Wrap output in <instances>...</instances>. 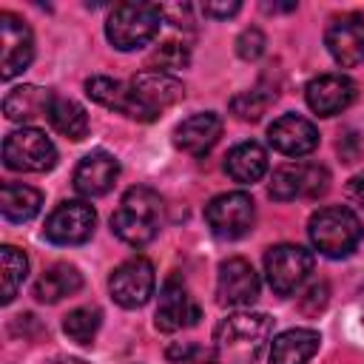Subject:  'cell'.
<instances>
[{"mask_svg": "<svg viewBox=\"0 0 364 364\" xmlns=\"http://www.w3.org/2000/svg\"><path fill=\"white\" fill-rule=\"evenodd\" d=\"M85 94L102 105V108H111V111H119L125 117L134 114V105H131V91H128V82H119V80H111V77H88L85 80Z\"/></svg>", "mask_w": 364, "mask_h": 364, "instance_id": "cell-26", "label": "cell"}, {"mask_svg": "<svg viewBox=\"0 0 364 364\" xmlns=\"http://www.w3.org/2000/svg\"><path fill=\"white\" fill-rule=\"evenodd\" d=\"M117 176H119V162L105 151H94V154H85L77 162L74 188H77V193H82L88 199L91 196H102V193H108L114 188Z\"/></svg>", "mask_w": 364, "mask_h": 364, "instance_id": "cell-19", "label": "cell"}, {"mask_svg": "<svg viewBox=\"0 0 364 364\" xmlns=\"http://www.w3.org/2000/svg\"><path fill=\"white\" fill-rule=\"evenodd\" d=\"M191 63V51L185 43H176V40H168L162 46H156V51L151 54V65H156V71H176V68H185Z\"/></svg>", "mask_w": 364, "mask_h": 364, "instance_id": "cell-30", "label": "cell"}, {"mask_svg": "<svg viewBox=\"0 0 364 364\" xmlns=\"http://www.w3.org/2000/svg\"><path fill=\"white\" fill-rule=\"evenodd\" d=\"M242 9V3H236V0H230V3H205L202 6V11L208 14V17H233L236 11Z\"/></svg>", "mask_w": 364, "mask_h": 364, "instance_id": "cell-35", "label": "cell"}, {"mask_svg": "<svg viewBox=\"0 0 364 364\" xmlns=\"http://www.w3.org/2000/svg\"><path fill=\"white\" fill-rule=\"evenodd\" d=\"M0 46H3V60H0V77L9 82L17 74H23L31 60H34V37L31 28L11 11H0Z\"/></svg>", "mask_w": 364, "mask_h": 364, "instance_id": "cell-13", "label": "cell"}, {"mask_svg": "<svg viewBox=\"0 0 364 364\" xmlns=\"http://www.w3.org/2000/svg\"><path fill=\"white\" fill-rule=\"evenodd\" d=\"M154 287H156V273H154V264L145 259V256H134V259H125L119 267H114V273L108 276V290H111V299L125 307V310H136L142 307L151 296H154Z\"/></svg>", "mask_w": 364, "mask_h": 364, "instance_id": "cell-10", "label": "cell"}, {"mask_svg": "<svg viewBox=\"0 0 364 364\" xmlns=\"http://www.w3.org/2000/svg\"><path fill=\"white\" fill-rule=\"evenodd\" d=\"M324 46L330 57L341 68H355L364 63V17L361 14H341L327 26Z\"/></svg>", "mask_w": 364, "mask_h": 364, "instance_id": "cell-16", "label": "cell"}, {"mask_svg": "<svg viewBox=\"0 0 364 364\" xmlns=\"http://www.w3.org/2000/svg\"><path fill=\"white\" fill-rule=\"evenodd\" d=\"M347 196H350V202H355L358 208H364V173H355L347 182Z\"/></svg>", "mask_w": 364, "mask_h": 364, "instance_id": "cell-36", "label": "cell"}, {"mask_svg": "<svg viewBox=\"0 0 364 364\" xmlns=\"http://www.w3.org/2000/svg\"><path fill=\"white\" fill-rule=\"evenodd\" d=\"M273 333L267 313H233L213 330V364H256Z\"/></svg>", "mask_w": 364, "mask_h": 364, "instance_id": "cell-1", "label": "cell"}, {"mask_svg": "<svg viewBox=\"0 0 364 364\" xmlns=\"http://www.w3.org/2000/svg\"><path fill=\"white\" fill-rule=\"evenodd\" d=\"M327 284L324 282H318V284H313L301 299H299V307L307 313V316H316L318 310H324V304H327Z\"/></svg>", "mask_w": 364, "mask_h": 364, "instance_id": "cell-33", "label": "cell"}, {"mask_svg": "<svg viewBox=\"0 0 364 364\" xmlns=\"http://www.w3.org/2000/svg\"><path fill=\"white\" fill-rule=\"evenodd\" d=\"M82 287V273L74 264H51L48 270H43V276L34 282V299L43 304H57L60 299L77 293Z\"/></svg>", "mask_w": 364, "mask_h": 364, "instance_id": "cell-23", "label": "cell"}, {"mask_svg": "<svg viewBox=\"0 0 364 364\" xmlns=\"http://www.w3.org/2000/svg\"><path fill=\"white\" fill-rule=\"evenodd\" d=\"M330 188V171L318 162H287L270 176V196L276 202L318 199Z\"/></svg>", "mask_w": 364, "mask_h": 364, "instance_id": "cell-7", "label": "cell"}, {"mask_svg": "<svg viewBox=\"0 0 364 364\" xmlns=\"http://www.w3.org/2000/svg\"><path fill=\"white\" fill-rule=\"evenodd\" d=\"M94 225H97L94 208L88 202L68 199V202H60L48 213L43 233L51 245H82V242L91 239Z\"/></svg>", "mask_w": 364, "mask_h": 364, "instance_id": "cell-11", "label": "cell"}, {"mask_svg": "<svg viewBox=\"0 0 364 364\" xmlns=\"http://www.w3.org/2000/svg\"><path fill=\"white\" fill-rule=\"evenodd\" d=\"M162 26V9L154 3L125 0L117 3L105 20V37L119 51H136L148 46Z\"/></svg>", "mask_w": 364, "mask_h": 364, "instance_id": "cell-4", "label": "cell"}, {"mask_svg": "<svg viewBox=\"0 0 364 364\" xmlns=\"http://www.w3.org/2000/svg\"><path fill=\"white\" fill-rule=\"evenodd\" d=\"M264 273L273 293L290 296L313 273V253L301 245H276L264 253Z\"/></svg>", "mask_w": 364, "mask_h": 364, "instance_id": "cell-9", "label": "cell"}, {"mask_svg": "<svg viewBox=\"0 0 364 364\" xmlns=\"http://www.w3.org/2000/svg\"><path fill=\"white\" fill-rule=\"evenodd\" d=\"M253 219H256V208L245 191L219 193L205 205V222L210 233L219 239H242L245 233H250Z\"/></svg>", "mask_w": 364, "mask_h": 364, "instance_id": "cell-8", "label": "cell"}, {"mask_svg": "<svg viewBox=\"0 0 364 364\" xmlns=\"http://www.w3.org/2000/svg\"><path fill=\"white\" fill-rule=\"evenodd\" d=\"M199 321V307L191 299L185 282H179V276L165 279L162 290H159V304H156V316L154 324L162 333H176L182 327H193Z\"/></svg>", "mask_w": 364, "mask_h": 364, "instance_id": "cell-14", "label": "cell"}, {"mask_svg": "<svg viewBox=\"0 0 364 364\" xmlns=\"http://www.w3.org/2000/svg\"><path fill=\"white\" fill-rule=\"evenodd\" d=\"M162 222V199L145 185H134L122 193L119 208L111 213V230L131 247H142L156 239Z\"/></svg>", "mask_w": 364, "mask_h": 364, "instance_id": "cell-2", "label": "cell"}, {"mask_svg": "<svg viewBox=\"0 0 364 364\" xmlns=\"http://www.w3.org/2000/svg\"><path fill=\"white\" fill-rule=\"evenodd\" d=\"M225 171L239 185H253L267 173V151L259 142H239L228 151Z\"/></svg>", "mask_w": 364, "mask_h": 364, "instance_id": "cell-22", "label": "cell"}, {"mask_svg": "<svg viewBox=\"0 0 364 364\" xmlns=\"http://www.w3.org/2000/svg\"><path fill=\"white\" fill-rule=\"evenodd\" d=\"M102 324V313L97 307H74L65 318H63V330L71 341L77 344H91L97 330Z\"/></svg>", "mask_w": 364, "mask_h": 364, "instance_id": "cell-28", "label": "cell"}, {"mask_svg": "<svg viewBox=\"0 0 364 364\" xmlns=\"http://www.w3.org/2000/svg\"><path fill=\"white\" fill-rule=\"evenodd\" d=\"M267 142L284 156H307L318 148V128L299 114H284L267 128Z\"/></svg>", "mask_w": 364, "mask_h": 364, "instance_id": "cell-17", "label": "cell"}, {"mask_svg": "<svg viewBox=\"0 0 364 364\" xmlns=\"http://www.w3.org/2000/svg\"><path fill=\"white\" fill-rule=\"evenodd\" d=\"M128 91L134 105L131 119H139V122H154L162 111L173 108L185 97V85L173 74H165L156 68H145L134 74L128 80Z\"/></svg>", "mask_w": 364, "mask_h": 364, "instance_id": "cell-5", "label": "cell"}, {"mask_svg": "<svg viewBox=\"0 0 364 364\" xmlns=\"http://www.w3.org/2000/svg\"><path fill=\"white\" fill-rule=\"evenodd\" d=\"M159 9H162V17H168L173 26L191 28L193 20H191V6H188V3H185V6H159Z\"/></svg>", "mask_w": 364, "mask_h": 364, "instance_id": "cell-34", "label": "cell"}, {"mask_svg": "<svg viewBox=\"0 0 364 364\" xmlns=\"http://www.w3.org/2000/svg\"><path fill=\"white\" fill-rule=\"evenodd\" d=\"M165 355L176 364H213V350H202L193 341H173Z\"/></svg>", "mask_w": 364, "mask_h": 364, "instance_id": "cell-31", "label": "cell"}, {"mask_svg": "<svg viewBox=\"0 0 364 364\" xmlns=\"http://www.w3.org/2000/svg\"><path fill=\"white\" fill-rule=\"evenodd\" d=\"M43 208V193L31 185L23 182H6L0 188V213L6 222H28L40 213Z\"/></svg>", "mask_w": 364, "mask_h": 364, "instance_id": "cell-24", "label": "cell"}, {"mask_svg": "<svg viewBox=\"0 0 364 364\" xmlns=\"http://www.w3.org/2000/svg\"><path fill=\"white\" fill-rule=\"evenodd\" d=\"M0 259H3V293H0V301L3 304H11L26 273H28V259L23 250H17L14 245H3L0 247Z\"/></svg>", "mask_w": 364, "mask_h": 364, "instance_id": "cell-27", "label": "cell"}, {"mask_svg": "<svg viewBox=\"0 0 364 364\" xmlns=\"http://www.w3.org/2000/svg\"><path fill=\"white\" fill-rule=\"evenodd\" d=\"M264 46H267V40H264L262 28H256V26L245 28V31L236 37V54H239L242 60H259L262 51H264Z\"/></svg>", "mask_w": 364, "mask_h": 364, "instance_id": "cell-32", "label": "cell"}, {"mask_svg": "<svg viewBox=\"0 0 364 364\" xmlns=\"http://www.w3.org/2000/svg\"><path fill=\"white\" fill-rule=\"evenodd\" d=\"M321 336L310 327H293L273 338L270 344V364H307L318 353Z\"/></svg>", "mask_w": 364, "mask_h": 364, "instance_id": "cell-20", "label": "cell"}, {"mask_svg": "<svg viewBox=\"0 0 364 364\" xmlns=\"http://www.w3.org/2000/svg\"><path fill=\"white\" fill-rule=\"evenodd\" d=\"M259 273L247 259H225L216 273V301L222 307H250L259 299Z\"/></svg>", "mask_w": 364, "mask_h": 364, "instance_id": "cell-12", "label": "cell"}, {"mask_svg": "<svg viewBox=\"0 0 364 364\" xmlns=\"http://www.w3.org/2000/svg\"><path fill=\"white\" fill-rule=\"evenodd\" d=\"M3 162L11 171L46 173L57 165V148L40 128H17L3 139Z\"/></svg>", "mask_w": 364, "mask_h": 364, "instance_id": "cell-6", "label": "cell"}, {"mask_svg": "<svg viewBox=\"0 0 364 364\" xmlns=\"http://www.w3.org/2000/svg\"><path fill=\"white\" fill-rule=\"evenodd\" d=\"M273 97H276V94H264V91H259V88L242 91V94H236V97L230 100V111H233L239 119H245V122H256V119L267 111V105L273 102Z\"/></svg>", "mask_w": 364, "mask_h": 364, "instance_id": "cell-29", "label": "cell"}, {"mask_svg": "<svg viewBox=\"0 0 364 364\" xmlns=\"http://www.w3.org/2000/svg\"><path fill=\"white\" fill-rule=\"evenodd\" d=\"M355 94H358L355 82L344 74H318L304 88V100L310 111H316L318 117H336L347 111L355 102Z\"/></svg>", "mask_w": 364, "mask_h": 364, "instance_id": "cell-15", "label": "cell"}, {"mask_svg": "<svg viewBox=\"0 0 364 364\" xmlns=\"http://www.w3.org/2000/svg\"><path fill=\"white\" fill-rule=\"evenodd\" d=\"M46 364H88V361H82V358H74V355H54V358H48Z\"/></svg>", "mask_w": 364, "mask_h": 364, "instance_id": "cell-37", "label": "cell"}, {"mask_svg": "<svg viewBox=\"0 0 364 364\" xmlns=\"http://www.w3.org/2000/svg\"><path fill=\"white\" fill-rule=\"evenodd\" d=\"M54 94L40 85H17L3 97V114L11 122H31L37 117H48Z\"/></svg>", "mask_w": 364, "mask_h": 364, "instance_id": "cell-21", "label": "cell"}, {"mask_svg": "<svg viewBox=\"0 0 364 364\" xmlns=\"http://www.w3.org/2000/svg\"><path fill=\"white\" fill-rule=\"evenodd\" d=\"M48 122H51V128L57 134H63V136H68L74 142L85 139V134H88V114L71 97H57L54 94L51 108H48Z\"/></svg>", "mask_w": 364, "mask_h": 364, "instance_id": "cell-25", "label": "cell"}, {"mask_svg": "<svg viewBox=\"0 0 364 364\" xmlns=\"http://www.w3.org/2000/svg\"><path fill=\"white\" fill-rule=\"evenodd\" d=\"M219 136H222V117L213 111L191 114L173 128V145L193 156L208 154L219 142Z\"/></svg>", "mask_w": 364, "mask_h": 364, "instance_id": "cell-18", "label": "cell"}, {"mask_svg": "<svg viewBox=\"0 0 364 364\" xmlns=\"http://www.w3.org/2000/svg\"><path fill=\"white\" fill-rule=\"evenodd\" d=\"M307 233H310V242L318 253H324L330 259H344L358 247V242L364 236V228H361L358 216L350 208L327 205V208H318L310 216Z\"/></svg>", "mask_w": 364, "mask_h": 364, "instance_id": "cell-3", "label": "cell"}]
</instances>
